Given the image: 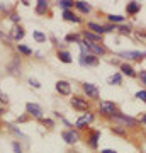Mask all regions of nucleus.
<instances>
[{
  "label": "nucleus",
  "mask_w": 146,
  "mask_h": 153,
  "mask_svg": "<svg viewBox=\"0 0 146 153\" xmlns=\"http://www.w3.org/2000/svg\"><path fill=\"white\" fill-rule=\"evenodd\" d=\"M92 119H93V116H92V114L82 116L80 119L76 121V126H78V128H85L87 124H90V123H92Z\"/></svg>",
  "instance_id": "obj_8"
},
{
  "label": "nucleus",
  "mask_w": 146,
  "mask_h": 153,
  "mask_svg": "<svg viewBox=\"0 0 146 153\" xmlns=\"http://www.w3.org/2000/svg\"><path fill=\"white\" fill-rule=\"evenodd\" d=\"M141 80H143V82L146 83V73H141Z\"/></svg>",
  "instance_id": "obj_33"
},
{
  "label": "nucleus",
  "mask_w": 146,
  "mask_h": 153,
  "mask_svg": "<svg viewBox=\"0 0 146 153\" xmlns=\"http://www.w3.org/2000/svg\"><path fill=\"white\" fill-rule=\"evenodd\" d=\"M109 19L112 22H122L124 21V17H121V16H109Z\"/></svg>",
  "instance_id": "obj_26"
},
{
  "label": "nucleus",
  "mask_w": 146,
  "mask_h": 153,
  "mask_svg": "<svg viewBox=\"0 0 146 153\" xmlns=\"http://www.w3.org/2000/svg\"><path fill=\"white\" fill-rule=\"evenodd\" d=\"M97 140H99V133H95L92 138V146H97Z\"/></svg>",
  "instance_id": "obj_28"
},
{
  "label": "nucleus",
  "mask_w": 146,
  "mask_h": 153,
  "mask_svg": "<svg viewBox=\"0 0 146 153\" xmlns=\"http://www.w3.org/2000/svg\"><path fill=\"white\" fill-rule=\"evenodd\" d=\"M63 17H65L66 21H73V22H80V19L73 14V12H70V10H65L63 12Z\"/></svg>",
  "instance_id": "obj_13"
},
{
  "label": "nucleus",
  "mask_w": 146,
  "mask_h": 153,
  "mask_svg": "<svg viewBox=\"0 0 146 153\" xmlns=\"http://www.w3.org/2000/svg\"><path fill=\"white\" fill-rule=\"evenodd\" d=\"M66 41H76V36H66Z\"/></svg>",
  "instance_id": "obj_31"
},
{
  "label": "nucleus",
  "mask_w": 146,
  "mask_h": 153,
  "mask_svg": "<svg viewBox=\"0 0 146 153\" xmlns=\"http://www.w3.org/2000/svg\"><path fill=\"white\" fill-rule=\"evenodd\" d=\"M85 39H88L90 43H95V41H99V36H95V34H92V33H88V31H87V33H85Z\"/></svg>",
  "instance_id": "obj_21"
},
{
  "label": "nucleus",
  "mask_w": 146,
  "mask_h": 153,
  "mask_svg": "<svg viewBox=\"0 0 146 153\" xmlns=\"http://www.w3.org/2000/svg\"><path fill=\"white\" fill-rule=\"evenodd\" d=\"M0 100H2V102H7V95L4 92H0Z\"/></svg>",
  "instance_id": "obj_30"
},
{
  "label": "nucleus",
  "mask_w": 146,
  "mask_h": 153,
  "mask_svg": "<svg viewBox=\"0 0 146 153\" xmlns=\"http://www.w3.org/2000/svg\"><path fill=\"white\" fill-rule=\"evenodd\" d=\"M138 10H139V4H138V2H131V4H127V12H129V14H136Z\"/></svg>",
  "instance_id": "obj_15"
},
{
  "label": "nucleus",
  "mask_w": 146,
  "mask_h": 153,
  "mask_svg": "<svg viewBox=\"0 0 146 153\" xmlns=\"http://www.w3.org/2000/svg\"><path fill=\"white\" fill-rule=\"evenodd\" d=\"M83 90L87 92V95H90L92 99L99 97V90H97V87H95L93 83H85V85H83Z\"/></svg>",
  "instance_id": "obj_4"
},
{
  "label": "nucleus",
  "mask_w": 146,
  "mask_h": 153,
  "mask_svg": "<svg viewBox=\"0 0 146 153\" xmlns=\"http://www.w3.org/2000/svg\"><path fill=\"white\" fill-rule=\"evenodd\" d=\"M80 63H82V65H97L99 60H97L93 55H88V56H83Z\"/></svg>",
  "instance_id": "obj_10"
},
{
  "label": "nucleus",
  "mask_w": 146,
  "mask_h": 153,
  "mask_svg": "<svg viewBox=\"0 0 146 153\" xmlns=\"http://www.w3.org/2000/svg\"><path fill=\"white\" fill-rule=\"evenodd\" d=\"M85 44H87V46H88L90 49H92L95 55H104V51H105V49H104L102 46H99L97 43H90V41H85Z\"/></svg>",
  "instance_id": "obj_9"
},
{
  "label": "nucleus",
  "mask_w": 146,
  "mask_h": 153,
  "mask_svg": "<svg viewBox=\"0 0 146 153\" xmlns=\"http://www.w3.org/2000/svg\"><path fill=\"white\" fill-rule=\"evenodd\" d=\"M34 39H36L38 43H43V41H46V36H44L41 31H34Z\"/></svg>",
  "instance_id": "obj_18"
},
{
  "label": "nucleus",
  "mask_w": 146,
  "mask_h": 153,
  "mask_svg": "<svg viewBox=\"0 0 146 153\" xmlns=\"http://www.w3.org/2000/svg\"><path fill=\"white\" fill-rule=\"evenodd\" d=\"M60 60L63 61V63H70L71 61V56H70V53H68V51H60Z\"/></svg>",
  "instance_id": "obj_16"
},
{
  "label": "nucleus",
  "mask_w": 146,
  "mask_h": 153,
  "mask_svg": "<svg viewBox=\"0 0 146 153\" xmlns=\"http://www.w3.org/2000/svg\"><path fill=\"white\" fill-rule=\"evenodd\" d=\"M75 7L80 12H83V14H88V12H90V5L85 4V2H75Z\"/></svg>",
  "instance_id": "obj_12"
},
{
  "label": "nucleus",
  "mask_w": 146,
  "mask_h": 153,
  "mask_svg": "<svg viewBox=\"0 0 146 153\" xmlns=\"http://www.w3.org/2000/svg\"><path fill=\"white\" fill-rule=\"evenodd\" d=\"M78 133L76 131H65L63 133V140H65L66 143H76L78 141Z\"/></svg>",
  "instance_id": "obj_7"
},
{
  "label": "nucleus",
  "mask_w": 146,
  "mask_h": 153,
  "mask_svg": "<svg viewBox=\"0 0 146 153\" xmlns=\"http://www.w3.org/2000/svg\"><path fill=\"white\" fill-rule=\"evenodd\" d=\"M22 36H24V31H22L21 27H16L14 31H12V38L14 39H21Z\"/></svg>",
  "instance_id": "obj_17"
},
{
  "label": "nucleus",
  "mask_w": 146,
  "mask_h": 153,
  "mask_svg": "<svg viewBox=\"0 0 146 153\" xmlns=\"http://www.w3.org/2000/svg\"><path fill=\"white\" fill-rule=\"evenodd\" d=\"M71 105H73V107H76V109H87V102H85V100L76 99V97L71 99Z\"/></svg>",
  "instance_id": "obj_11"
},
{
  "label": "nucleus",
  "mask_w": 146,
  "mask_h": 153,
  "mask_svg": "<svg viewBox=\"0 0 146 153\" xmlns=\"http://www.w3.org/2000/svg\"><path fill=\"white\" fill-rule=\"evenodd\" d=\"M88 27L92 29V31H95L97 34L105 33V27H102V26H99V24H95V22H90V24H88Z\"/></svg>",
  "instance_id": "obj_14"
},
{
  "label": "nucleus",
  "mask_w": 146,
  "mask_h": 153,
  "mask_svg": "<svg viewBox=\"0 0 146 153\" xmlns=\"http://www.w3.org/2000/svg\"><path fill=\"white\" fill-rule=\"evenodd\" d=\"M109 82L112 83H121V75H114V76H110V78H109Z\"/></svg>",
  "instance_id": "obj_23"
},
{
  "label": "nucleus",
  "mask_w": 146,
  "mask_h": 153,
  "mask_svg": "<svg viewBox=\"0 0 146 153\" xmlns=\"http://www.w3.org/2000/svg\"><path fill=\"white\" fill-rule=\"evenodd\" d=\"M121 70L124 71L126 75H129V76H134L136 73H134V70H133V68H131L129 65H122V68H121Z\"/></svg>",
  "instance_id": "obj_19"
},
{
  "label": "nucleus",
  "mask_w": 146,
  "mask_h": 153,
  "mask_svg": "<svg viewBox=\"0 0 146 153\" xmlns=\"http://www.w3.org/2000/svg\"><path fill=\"white\" fill-rule=\"evenodd\" d=\"M19 51H22L24 55H31V53H33V51L27 48V46H22V44H19Z\"/></svg>",
  "instance_id": "obj_24"
},
{
  "label": "nucleus",
  "mask_w": 146,
  "mask_h": 153,
  "mask_svg": "<svg viewBox=\"0 0 146 153\" xmlns=\"http://www.w3.org/2000/svg\"><path fill=\"white\" fill-rule=\"evenodd\" d=\"M136 97H138V99H141L143 102H146V90H139V92L136 94Z\"/></svg>",
  "instance_id": "obj_25"
},
{
  "label": "nucleus",
  "mask_w": 146,
  "mask_h": 153,
  "mask_svg": "<svg viewBox=\"0 0 146 153\" xmlns=\"http://www.w3.org/2000/svg\"><path fill=\"white\" fill-rule=\"evenodd\" d=\"M100 112H104V114H116V105L112 104V102H100Z\"/></svg>",
  "instance_id": "obj_1"
},
{
  "label": "nucleus",
  "mask_w": 146,
  "mask_h": 153,
  "mask_svg": "<svg viewBox=\"0 0 146 153\" xmlns=\"http://www.w3.org/2000/svg\"><path fill=\"white\" fill-rule=\"evenodd\" d=\"M46 9H48V4H46L44 0H39V2H38V12H39V14H43Z\"/></svg>",
  "instance_id": "obj_20"
},
{
  "label": "nucleus",
  "mask_w": 146,
  "mask_h": 153,
  "mask_svg": "<svg viewBox=\"0 0 146 153\" xmlns=\"http://www.w3.org/2000/svg\"><path fill=\"white\" fill-rule=\"evenodd\" d=\"M60 5L63 7L65 10H68L70 7H73V2H70V0H61V2H60Z\"/></svg>",
  "instance_id": "obj_22"
},
{
  "label": "nucleus",
  "mask_w": 146,
  "mask_h": 153,
  "mask_svg": "<svg viewBox=\"0 0 146 153\" xmlns=\"http://www.w3.org/2000/svg\"><path fill=\"white\" fill-rule=\"evenodd\" d=\"M119 55L122 58H129V60H139L141 56H145L146 53H139V51H122Z\"/></svg>",
  "instance_id": "obj_5"
},
{
  "label": "nucleus",
  "mask_w": 146,
  "mask_h": 153,
  "mask_svg": "<svg viewBox=\"0 0 146 153\" xmlns=\"http://www.w3.org/2000/svg\"><path fill=\"white\" fill-rule=\"evenodd\" d=\"M102 153H116V152H114V150H104Z\"/></svg>",
  "instance_id": "obj_34"
},
{
  "label": "nucleus",
  "mask_w": 146,
  "mask_h": 153,
  "mask_svg": "<svg viewBox=\"0 0 146 153\" xmlns=\"http://www.w3.org/2000/svg\"><path fill=\"white\" fill-rule=\"evenodd\" d=\"M56 90L60 94H63V95H68V94L71 92V88H70V83L65 82V80H60V82L56 83Z\"/></svg>",
  "instance_id": "obj_3"
},
{
  "label": "nucleus",
  "mask_w": 146,
  "mask_h": 153,
  "mask_svg": "<svg viewBox=\"0 0 146 153\" xmlns=\"http://www.w3.org/2000/svg\"><path fill=\"white\" fill-rule=\"evenodd\" d=\"M143 121H145V123H146V116H145V117H143Z\"/></svg>",
  "instance_id": "obj_35"
},
{
  "label": "nucleus",
  "mask_w": 146,
  "mask_h": 153,
  "mask_svg": "<svg viewBox=\"0 0 146 153\" xmlns=\"http://www.w3.org/2000/svg\"><path fill=\"white\" fill-rule=\"evenodd\" d=\"M29 83H31L34 88H39V87H41V85H39V82L36 80V78H29Z\"/></svg>",
  "instance_id": "obj_27"
},
{
  "label": "nucleus",
  "mask_w": 146,
  "mask_h": 153,
  "mask_svg": "<svg viewBox=\"0 0 146 153\" xmlns=\"http://www.w3.org/2000/svg\"><path fill=\"white\" fill-rule=\"evenodd\" d=\"M19 19H21L19 16H12V21H14V22H19Z\"/></svg>",
  "instance_id": "obj_32"
},
{
  "label": "nucleus",
  "mask_w": 146,
  "mask_h": 153,
  "mask_svg": "<svg viewBox=\"0 0 146 153\" xmlns=\"http://www.w3.org/2000/svg\"><path fill=\"white\" fill-rule=\"evenodd\" d=\"M114 117L119 121V123H122L124 126H136V124H138V123H136V119L127 117V116H122V114H114Z\"/></svg>",
  "instance_id": "obj_2"
},
{
  "label": "nucleus",
  "mask_w": 146,
  "mask_h": 153,
  "mask_svg": "<svg viewBox=\"0 0 146 153\" xmlns=\"http://www.w3.org/2000/svg\"><path fill=\"white\" fill-rule=\"evenodd\" d=\"M14 152H16V153H21V152H22V148L19 146L17 143H14Z\"/></svg>",
  "instance_id": "obj_29"
},
{
  "label": "nucleus",
  "mask_w": 146,
  "mask_h": 153,
  "mask_svg": "<svg viewBox=\"0 0 146 153\" xmlns=\"http://www.w3.org/2000/svg\"><path fill=\"white\" fill-rule=\"evenodd\" d=\"M27 112H31V114L36 116V117H41V116H43V109H41L38 104H33V102L27 104Z\"/></svg>",
  "instance_id": "obj_6"
}]
</instances>
